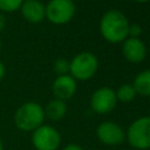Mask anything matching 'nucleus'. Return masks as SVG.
<instances>
[{
    "label": "nucleus",
    "mask_w": 150,
    "mask_h": 150,
    "mask_svg": "<svg viewBox=\"0 0 150 150\" xmlns=\"http://www.w3.org/2000/svg\"><path fill=\"white\" fill-rule=\"evenodd\" d=\"M117 104L116 93L109 87L96 89L90 97V107L97 114H108L115 109Z\"/></svg>",
    "instance_id": "nucleus-7"
},
{
    "label": "nucleus",
    "mask_w": 150,
    "mask_h": 150,
    "mask_svg": "<svg viewBox=\"0 0 150 150\" xmlns=\"http://www.w3.org/2000/svg\"><path fill=\"white\" fill-rule=\"evenodd\" d=\"M23 0H0V11L11 13L20 9Z\"/></svg>",
    "instance_id": "nucleus-15"
},
{
    "label": "nucleus",
    "mask_w": 150,
    "mask_h": 150,
    "mask_svg": "<svg viewBox=\"0 0 150 150\" xmlns=\"http://www.w3.org/2000/svg\"><path fill=\"white\" fill-rule=\"evenodd\" d=\"M123 56L132 63L142 62L146 56V47L138 38H127L122 46Z\"/></svg>",
    "instance_id": "nucleus-10"
},
{
    "label": "nucleus",
    "mask_w": 150,
    "mask_h": 150,
    "mask_svg": "<svg viewBox=\"0 0 150 150\" xmlns=\"http://www.w3.org/2000/svg\"><path fill=\"white\" fill-rule=\"evenodd\" d=\"M45 7L46 18L55 25L69 22L75 14V4L73 0H49Z\"/></svg>",
    "instance_id": "nucleus-6"
},
{
    "label": "nucleus",
    "mask_w": 150,
    "mask_h": 150,
    "mask_svg": "<svg viewBox=\"0 0 150 150\" xmlns=\"http://www.w3.org/2000/svg\"><path fill=\"white\" fill-rule=\"evenodd\" d=\"M0 50H1V40H0Z\"/></svg>",
    "instance_id": "nucleus-23"
},
{
    "label": "nucleus",
    "mask_w": 150,
    "mask_h": 150,
    "mask_svg": "<svg viewBox=\"0 0 150 150\" xmlns=\"http://www.w3.org/2000/svg\"><path fill=\"white\" fill-rule=\"evenodd\" d=\"M43 107L36 102L29 101L22 103L14 114L15 127L25 132H33L35 129L41 127L45 121Z\"/></svg>",
    "instance_id": "nucleus-2"
},
{
    "label": "nucleus",
    "mask_w": 150,
    "mask_h": 150,
    "mask_svg": "<svg viewBox=\"0 0 150 150\" xmlns=\"http://www.w3.org/2000/svg\"><path fill=\"white\" fill-rule=\"evenodd\" d=\"M142 34V28L137 23H131L129 26V35L128 38H138Z\"/></svg>",
    "instance_id": "nucleus-17"
},
{
    "label": "nucleus",
    "mask_w": 150,
    "mask_h": 150,
    "mask_svg": "<svg viewBox=\"0 0 150 150\" xmlns=\"http://www.w3.org/2000/svg\"><path fill=\"white\" fill-rule=\"evenodd\" d=\"M5 26H6V18L2 13H0V32L5 28Z\"/></svg>",
    "instance_id": "nucleus-19"
},
{
    "label": "nucleus",
    "mask_w": 150,
    "mask_h": 150,
    "mask_svg": "<svg viewBox=\"0 0 150 150\" xmlns=\"http://www.w3.org/2000/svg\"><path fill=\"white\" fill-rule=\"evenodd\" d=\"M54 71L57 74V75H67L69 73V61L61 57V59H57L55 62H54Z\"/></svg>",
    "instance_id": "nucleus-16"
},
{
    "label": "nucleus",
    "mask_w": 150,
    "mask_h": 150,
    "mask_svg": "<svg viewBox=\"0 0 150 150\" xmlns=\"http://www.w3.org/2000/svg\"><path fill=\"white\" fill-rule=\"evenodd\" d=\"M136 93L141 96H150V69L138 73L132 82Z\"/></svg>",
    "instance_id": "nucleus-13"
},
{
    "label": "nucleus",
    "mask_w": 150,
    "mask_h": 150,
    "mask_svg": "<svg viewBox=\"0 0 150 150\" xmlns=\"http://www.w3.org/2000/svg\"><path fill=\"white\" fill-rule=\"evenodd\" d=\"M98 68L97 57L89 52H82L76 54L73 60L69 62V73L70 76L75 80L86 81L91 79Z\"/></svg>",
    "instance_id": "nucleus-3"
},
{
    "label": "nucleus",
    "mask_w": 150,
    "mask_h": 150,
    "mask_svg": "<svg viewBox=\"0 0 150 150\" xmlns=\"http://www.w3.org/2000/svg\"><path fill=\"white\" fill-rule=\"evenodd\" d=\"M115 93H116L117 101H121L123 103H129V102L134 101L136 95H137L134 86L130 83H124V84L120 86Z\"/></svg>",
    "instance_id": "nucleus-14"
},
{
    "label": "nucleus",
    "mask_w": 150,
    "mask_h": 150,
    "mask_svg": "<svg viewBox=\"0 0 150 150\" xmlns=\"http://www.w3.org/2000/svg\"><path fill=\"white\" fill-rule=\"evenodd\" d=\"M23 1H25V0H23Z\"/></svg>",
    "instance_id": "nucleus-24"
},
{
    "label": "nucleus",
    "mask_w": 150,
    "mask_h": 150,
    "mask_svg": "<svg viewBox=\"0 0 150 150\" xmlns=\"http://www.w3.org/2000/svg\"><path fill=\"white\" fill-rule=\"evenodd\" d=\"M0 150H5V144H4V141H2L1 136H0Z\"/></svg>",
    "instance_id": "nucleus-21"
},
{
    "label": "nucleus",
    "mask_w": 150,
    "mask_h": 150,
    "mask_svg": "<svg viewBox=\"0 0 150 150\" xmlns=\"http://www.w3.org/2000/svg\"><path fill=\"white\" fill-rule=\"evenodd\" d=\"M125 139L134 149H150V116H142L135 120L125 132Z\"/></svg>",
    "instance_id": "nucleus-4"
},
{
    "label": "nucleus",
    "mask_w": 150,
    "mask_h": 150,
    "mask_svg": "<svg viewBox=\"0 0 150 150\" xmlns=\"http://www.w3.org/2000/svg\"><path fill=\"white\" fill-rule=\"evenodd\" d=\"M45 110V117H47L50 121H60L64 117L67 112V104L62 100L54 98L47 103V105L43 108Z\"/></svg>",
    "instance_id": "nucleus-12"
},
{
    "label": "nucleus",
    "mask_w": 150,
    "mask_h": 150,
    "mask_svg": "<svg viewBox=\"0 0 150 150\" xmlns=\"http://www.w3.org/2000/svg\"><path fill=\"white\" fill-rule=\"evenodd\" d=\"M96 136L102 144L108 146H116L124 142L125 131L116 122L105 121L98 124L96 129Z\"/></svg>",
    "instance_id": "nucleus-8"
},
{
    "label": "nucleus",
    "mask_w": 150,
    "mask_h": 150,
    "mask_svg": "<svg viewBox=\"0 0 150 150\" xmlns=\"http://www.w3.org/2000/svg\"><path fill=\"white\" fill-rule=\"evenodd\" d=\"M76 80L71 77L70 75H59L53 84H52V91L55 98L67 101L74 96L76 93Z\"/></svg>",
    "instance_id": "nucleus-9"
},
{
    "label": "nucleus",
    "mask_w": 150,
    "mask_h": 150,
    "mask_svg": "<svg viewBox=\"0 0 150 150\" xmlns=\"http://www.w3.org/2000/svg\"><path fill=\"white\" fill-rule=\"evenodd\" d=\"M129 26L127 16L121 11L109 9L100 20V33L108 42L118 43L128 38Z\"/></svg>",
    "instance_id": "nucleus-1"
},
{
    "label": "nucleus",
    "mask_w": 150,
    "mask_h": 150,
    "mask_svg": "<svg viewBox=\"0 0 150 150\" xmlns=\"http://www.w3.org/2000/svg\"><path fill=\"white\" fill-rule=\"evenodd\" d=\"M30 141L35 150H57L61 145V135L54 127L42 124L32 132Z\"/></svg>",
    "instance_id": "nucleus-5"
},
{
    "label": "nucleus",
    "mask_w": 150,
    "mask_h": 150,
    "mask_svg": "<svg viewBox=\"0 0 150 150\" xmlns=\"http://www.w3.org/2000/svg\"><path fill=\"white\" fill-rule=\"evenodd\" d=\"M61 150H83L79 144H75V143H69L67 145H64Z\"/></svg>",
    "instance_id": "nucleus-18"
},
{
    "label": "nucleus",
    "mask_w": 150,
    "mask_h": 150,
    "mask_svg": "<svg viewBox=\"0 0 150 150\" xmlns=\"http://www.w3.org/2000/svg\"><path fill=\"white\" fill-rule=\"evenodd\" d=\"M135 1H137V2H148L149 0H135Z\"/></svg>",
    "instance_id": "nucleus-22"
},
{
    "label": "nucleus",
    "mask_w": 150,
    "mask_h": 150,
    "mask_svg": "<svg viewBox=\"0 0 150 150\" xmlns=\"http://www.w3.org/2000/svg\"><path fill=\"white\" fill-rule=\"evenodd\" d=\"M5 71H6V70H5V66H4V63L0 61V80L5 76Z\"/></svg>",
    "instance_id": "nucleus-20"
},
{
    "label": "nucleus",
    "mask_w": 150,
    "mask_h": 150,
    "mask_svg": "<svg viewBox=\"0 0 150 150\" xmlns=\"http://www.w3.org/2000/svg\"><path fill=\"white\" fill-rule=\"evenodd\" d=\"M20 11L22 16L32 23L41 22L46 18V7L40 0H25Z\"/></svg>",
    "instance_id": "nucleus-11"
}]
</instances>
